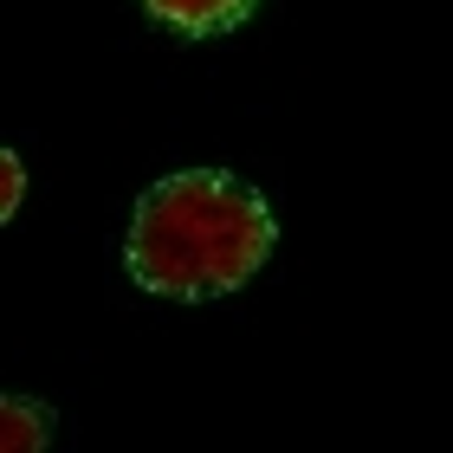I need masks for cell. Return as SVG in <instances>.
Returning a JSON list of instances; mask_svg holds the SVG:
<instances>
[{
	"mask_svg": "<svg viewBox=\"0 0 453 453\" xmlns=\"http://www.w3.org/2000/svg\"><path fill=\"white\" fill-rule=\"evenodd\" d=\"M279 220L253 181L226 169H175L136 195L123 265L156 298H226L273 259Z\"/></svg>",
	"mask_w": 453,
	"mask_h": 453,
	"instance_id": "1",
	"label": "cell"
},
{
	"mask_svg": "<svg viewBox=\"0 0 453 453\" xmlns=\"http://www.w3.org/2000/svg\"><path fill=\"white\" fill-rule=\"evenodd\" d=\"M142 7L181 39H214V33H234L240 19H253L259 0H142Z\"/></svg>",
	"mask_w": 453,
	"mask_h": 453,
	"instance_id": "2",
	"label": "cell"
},
{
	"mask_svg": "<svg viewBox=\"0 0 453 453\" xmlns=\"http://www.w3.org/2000/svg\"><path fill=\"white\" fill-rule=\"evenodd\" d=\"M52 447V408L33 395L0 402V453H46Z\"/></svg>",
	"mask_w": 453,
	"mask_h": 453,
	"instance_id": "3",
	"label": "cell"
},
{
	"mask_svg": "<svg viewBox=\"0 0 453 453\" xmlns=\"http://www.w3.org/2000/svg\"><path fill=\"white\" fill-rule=\"evenodd\" d=\"M19 195H27V162L19 156H0V214H19Z\"/></svg>",
	"mask_w": 453,
	"mask_h": 453,
	"instance_id": "4",
	"label": "cell"
}]
</instances>
